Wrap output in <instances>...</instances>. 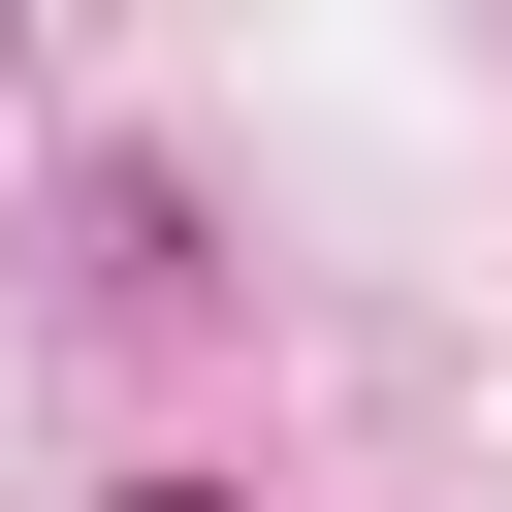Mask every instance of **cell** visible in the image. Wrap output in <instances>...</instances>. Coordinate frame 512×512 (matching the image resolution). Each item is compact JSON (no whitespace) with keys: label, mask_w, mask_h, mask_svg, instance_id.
<instances>
[{"label":"cell","mask_w":512,"mask_h":512,"mask_svg":"<svg viewBox=\"0 0 512 512\" xmlns=\"http://www.w3.org/2000/svg\"><path fill=\"white\" fill-rule=\"evenodd\" d=\"M128 512H224V480H128Z\"/></svg>","instance_id":"6da1fadb"}]
</instances>
